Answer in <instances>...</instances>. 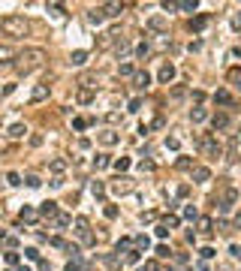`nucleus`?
<instances>
[{
    "mask_svg": "<svg viewBox=\"0 0 241 271\" xmlns=\"http://www.w3.org/2000/svg\"><path fill=\"white\" fill-rule=\"evenodd\" d=\"M45 61H48L45 48H24V51H19V58H15L12 66H15V72H19V76H30V72L42 69Z\"/></svg>",
    "mask_w": 241,
    "mask_h": 271,
    "instance_id": "1",
    "label": "nucleus"
},
{
    "mask_svg": "<svg viewBox=\"0 0 241 271\" xmlns=\"http://www.w3.org/2000/svg\"><path fill=\"white\" fill-rule=\"evenodd\" d=\"M0 30H3L9 40H21V36L30 33V21L24 15H3L0 18Z\"/></svg>",
    "mask_w": 241,
    "mask_h": 271,
    "instance_id": "2",
    "label": "nucleus"
},
{
    "mask_svg": "<svg viewBox=\"0 0 241 271\" xmlns=\"http://www.w3.org/2000/svg\"><path fill=\"white\" fill-rule=\"evenodd\" d=\"M199 151H202L205 157L217 160V157L223 154V145L217 142V136H211V133H202V136H199Z\"/></svg>",
    "mask_w": 241,
    "mask_h": 271,
    "instance_id": "3",
    "label": "nucleus"
},
{
    "mask_svg": "<svg viewBox=\"0 0 241 271\" xmlns=\"http://www.w3.org/2000/svg\"><path fill=\"white\" fill-rule=\"evenodd\" d=\"M120 40H124V36H120V30H118V27H112V30H106V33H100V36H97V48H100V51H106V48L118 45Z\"/></svg>",
    "mask_w": 241,
    "mask_h": 271,
    "instance_id": "4",
    "label": "nucleus"
},
{
    "mask_svg": "<svg viewBox=\"0 0 241 271\" xmlns=\"http://www.w3.org/2000/svg\"><path fill=\"white\" fill-rule=\"evenodd\" d=\"M76 235H79V241L81 244H94V235H91V223H88V217H76Z\"/></svg>",
    "mask_w": 241,
    "mask_h": 271,
    "instance_id": "5",
    "label": "nucleus"
},
{
    "mask_svg": "<svg viewBox=\"0 0 241 271\" xmlns=\"http://www.w3.org/2000/svg\"><path fill=\"white\" fill-rule=\"evenodd\" d=\"M163 9H181V12H196V0H166Z\"/></svg>",
    "mask_w": 241,
    "mask_h": 271,
    "instance_id": "6",
    "label": "nucleus"
},
{
    "mask_svg": "<svg viewBox=\"0 0 241 271\" xmlns=\"http://www.w3.org/2000/svg\"><path fill=\"white\" fill-rule=\"evenodd\" d=\"M60 214L63 211L58 208V202H42V208H40V217H42V220H51V223H55Z\"/></svg>",
    "mask_w": 241,
    "mask_h": 271,
    "instance_id": "7",
    "label": "nucleus"
},
{
    "mask_svg": "<svg viewBox=\"0 0 241 271\" xmlns=\"http://www.w3.org/2000/svg\"><path fill=\"white\" fill-rule=\"evenodd\" d=\"M136 184H133V178H127V175H120V178H115V184H112V193H118V196H124V193H130Z\"/></svg>",
    "mask_w": 241,
    "mask_h": 271,
    "instance_id": "8",
    "label": "nucleus"
},
{
    "mask_svg": "<svg viewBox=\"0 0 241 271\" xmlns=\"http://www.w3.org/2000/svg\"><path fill=\"white\" fill-rule=\"evenodd\" d=\"M48 94H51V87H48V82H42L30 90V103H42V100H48Z\"/></svg>",
    "mask_w": 241,
    "mask_h": 271,
    "instance_id": "9",
    "label": "nucleus"
},
{
    "mask_svg": "<svg viewBox=\"0 0 241 271\" xmlns=\"http://www.w3.org/2000/svg\"><path fill=\"white\" fill-rule=\"evenodd\" d=\"M94 97H97V90H94V87H79V90H76V103H79V105L94 103Z\"/></svg>",
    "mask_w": 241,
    "mask_h": 271,
    "instance_id": "10",
    "label": "nucleus"
},
{
    "mask_svg": "<svg viewBox=\"0 0 241 271\" xmlns=\"http://www.w3.org/2000/svg\"><path fill=\"white\" fill-rule=\"evenodd\" d=\"M235 202H238V193H235V190L229 187L226 193H223V202H220V211H223V214H226V211H232V205H235Z\"/></svg>",
    "mask_w": 241,
    "mask_h": 271,
    "instance_id": "11",
    "label": "nucleus"
},
{
    "mask_svg": "<svg viewBox=\"0 0 241 271\" xmlns=\"http://www.w3.org/2000/svg\"><path fill=\"white\" fill-rule=\"evenodd\" d=\"M97 139L106 145V148H112V145H118V142H120V136H118L115 130H102V133H97Z\"/></svg>",
    "mask_w": 241,
    "mask_h": 271,
    "instance_id": "12",
    "label": "nucleus"
},
{
    "mask_svg": "<svg viewBox=\"0 0 241 271\" xmlns=\"http://www.w3.org/2000/svg\"><path fill=\"white\" fill-rule=\"evenodd\" d=\"M133 84H136V90H148L151 87V76L145 69H139V72H136V79H133Z\"/></svg>",
    "mask_w": 241,
    "mask_h": 271,
    "instance_id": "13",
    "label": "nucleus"
},
{
    "mask_svg": "<svg viewBox=\"0 0 241 271\" xmlns=\"http://www.w3.org/2000/svg\"><path fill=\"white\" fill-rule=\"evenodd\" d=\"M102 12H106V18H118L120 12H124V3H118V0H112V3H102Z\"/></svg>",
    "mask_w": 241,
    "mask_h": 271,
    "instance_id": "14",
    "label": "nucleus"
},
{
    "mask_svg": "<svg viewBox=\"0 0 241 271\" xmlns=\"http://www.w3.org/2000/svg\"><path fill=\"white\" fill-rule=\"evenodd\" d=\"M211 126H214V130H226V126H229V115H226V112L211 115Z\"/></svg>",
    "mask_w": 241,
    "mask_h": 271,
    "instance_id": "15",
    "label": "nucleus"
},
{
    "mask_svg": "<svg viewBox=\"0 0 241 271\" xmlns=\"http://www.w3.org/2000/svg\"><path fill=\"white\" fill-rule=\"evenodd\" d=\"M157 79H160L163 84H169L172 79H175V66H172V63H163V66H160V76H157Z\"/></svg>",
    "mask_w": 241,
    "mask_h": 271,
    "instance_id": "16",
    "label": "nucleus"
},
{
    "mask_svg": "<svg viewBox=\"0 0 241 271\" xmlns=\"http://www.w3.org/2000/svg\"><path fill=\"white\" fill-rule=\"evenodd\" d=\"M84 63H88V51H81V48H79V51H73V54H70V66H84Z\"/></svg>",
    "mask_w": 241,
    "mask_h": 271,
    "instance_id": "17",
    "label": "nucleus"
},
{
    "mask_svg": "<svg viewBox=\"0 0 241 271\" xmlns=\"http://www.w3.org/2000/svg\"><path fill=\"white\" fill-rule=\"evenodd\" d=\"M214 103H217V105H232L235 100H232L229 90H214Z\"/></svg>",
    "mask_w": 241,
    "mask_h": 271,
    "instance_id": "18",
    "label": "nucleus"
},
{
    "mask_svg": "<svg viewBox=\"0 0 241 271\" xmlns=\"http://www.w3.org/2000/svg\"><path fill=\"white\" fill-rule=\"evenodd\" d=\"M15 58H19V54H15L9 45H0V63H15Z\"/></svg>",
    "mask_w": 241,
    "mask_h": 271,
    "instance_id": "19",
    "label": "nucleus"
},
{
    "mask_svg": "<svg viewBox=\"0 0 241 271\" xmlns=\"http://www.w3.org/2000/svg\"><path fill=\"white\" fill-rule=\"evenodd\" d=\"M208 178H211V172L205 169V166H196V169H193V181H196V184H205Z\"/></svg>",
    "mask_w": 241,
    "mask_h": 271,
    "instance_id": "20",
    "label": "nucleus"
},
{
    "mask_svg": "<svg viewBox=\"0 0 241 271\" xmlns=\"http://www.w3.org/2000/svg\"><path fill=\"white\" fill-rule=\"evenodd\" d=\"M24 133H27V126H24V124H12L6 136H9V139H24Z\"/></svg>",
    "mask_w": 241,
    "mask_h": 271,
    "instance_id": "21",
    "label": "nucleus"
},
{
    "mask_svg": "<svg viewBox=\"0 0 241 271\" xmlns=\"http://www.w3.org/2000/svg\"><path fill=\"white\" fill-rule=\"evenodd\" d=\"M199 232L202 235H211L214 232V220H211V217H199Z\"/></svg>",
    "mask_w": 241,
    "mask_h": 271,
    "instance_id": "22",
    "label": "nucleus"
},
{
    "mask_svg": "<svg viewBox=\"0 0 241 271\" xmlns=\"http://www.w3.org/2000/svg\"><path fill=\"white\" fill-rule=\"evenodd\" d=\"M205 118H208V108H202V105H196L193 112H190V121H193V124H202Z\"/></svg>",
    "mask_w": 241,
    "mask_h": 271,
    "instance_id": "23",
    "label": "nucleus"
},
{
    "mask_svg": "<svg viewBox=\"0 0 241 271\" xmlns=\"http://www.w3.org/2000/svg\"><path fill=\"white\" fill-rule=\"evenodd\" d=\"M102 18H106V12H102V6H97V9L88 12V24H100Z\"/></svg>",
    "mask_w": 241,
    "mask_h": 271,
    "instance_id": "24",
    "label": "nucleus"
},
{
    "mask_svg": "<svg viewBox=\"0 0 241 271\" xmlns=\"http://www.w3.org/2000/svg\"><path fill=\"white\" fill-rule=\"evenodd\" d=\"M175 166H178L181 172H193V169H196V163H193L190 157H178V163H175Z\"/></svg>",
    "mask_w": 241,
    "mask_h": 271,
    "instance_id": "25",
    "label": "nucleus"
},
{
    "mask_svg": "<svg viewBox=\"0 0 241 271\" xmlns=\"http://www.w3.org/2000/svg\"><path fill=\"white\" fill-rule=\"evenodd\" d=\"M48 169L55 172V178H60V175H63V169H66V160H60V157H58V160H51V166H48Z\"/></svg>",
    "mask_w": 241,
    "mask_h": 271,
    "instance_id": "26",
    "label": "nucleus"
},
{
    "mask_svg": "<svg viewBox=\"0 0 241 271\" xmlns=\"http://www.w3.org/2000/svg\"><path fill=\"white\" fill-rule=\"evenodd\" d=\"M37 214H40V211H33V208H27V205H24L19 217H21V223H33V220H37Z\"/></svg>",
    "mask_w": 241,
    "mask_h": 271,
    "instance_id": "27",
    "label": "nucleus"
},
{
    "mask_svg": "<svg viewBox=\"0 0 241 271\" xmlns=\"http://www.w3.org/2000/svg\"><path fill=\"white\" fill-rule=\"evenodd\" d=\"M106 166H115V163H112L106 154H97V157H94V169H106Z\"/></svg>",
    "mask_w": 241,
    "mask_h": 271,
    "instance_id": "28",
    "label": "nucleus"
},
{
    "mask_svg": "<svg viewBox=\"0 0 241 271\" xmlns=\"http://www.w3.org/2000/svg\"><path fill=\"white\" fill-rule=\"evenodd\" d=\"M118 76H124V79H136L133 63H120V66H118Z\"/></svg>",
    "mask_w": 241,
    "mask_h": 271,
    "instance_id": "29",
    "label": "nucleus"
},
{
    "mask_svg": "<svg viewBox=\"0 0 241 271\" xmlns=\"http://www.w3.org/2000/svg\"><path fill=\"white\" fill-rule=\"evenodd\" d=\"M70 223H76V220H73V217H70V214H60V217H58V220H55V229H60V232H63V229H66V226H70Z\"/></svg>",
    "mask_w": 241,
    "mask_h": 271,
    "instance_id": "30",
    "label": "nucleus"
},
{
    "mask_svg": "<svg viewBox=\"0 0 241 271\" xmlns=\"http://www.w3.org/2000/svg\"><path fill=\"white\" fill-rule=\"evenodd\" d=\"M148 27H151V30H166V18H160V15H154L151 21H148Z\"/></svg>",
    "mask_w": 241,
    "mask_h": 271,
    "instance_id": "31",
    "label": "nucleus"
},
{
    "mask_svg": "<svg viewBox=\"0 0 241 271\" xmlns=\"http://www.w3.org/2000/svg\"><path fill=\"white\" fill-rule=\"evenodd\" d=\"M84 268H88V265H84V262H81L79 256H73L70 262H66V271H84Z\"/></svg>",
    "mask_w": 241,
    "mask_h": 271,
    "instance_id": "32",
    "label": "nucleus"
},
{
    "mask_svg": "<svg viewBox=\"0 0 241 271\" xmlns=\"http://www.w3.org/2000/svg\"><path fill=\"white\" fill-rule=\"evenodd\" d=\"M115 51H118V58H127V54H130V40H120L115 45Z\"/></svg>",
    "mask_w": 241,
    "mask_h": 271,
    "instance_id": "33",
    "label": "nucleus"
},
{
    "mask_svg": "<svg viewBox=\"0 0 241 271\" xmlns=\"http://www.w3.org/2000/svg\"><path fill=\"white\" fill-rule=\"evenodd\" d=\"M3 259H6V265H9V268H15V265H19V253H15V250H6V253H3Z\"/></svg>",
    "mask_w": 241,
    "mask_h": 271,
    "instance_id": "34",
    "label": "nucleus"
},
{
    "mask_svg": "<svg viewBox=\"0 0 241 271\" xmlns=\"http://www.w3.org/2000/svg\"><path fill=\"white\" fill-rule=\"evenodd\" d=\"M91 124H94L91 118H76V121H73V126H76V130H79V133H81V130H88V126H91Z\"/></svg>",
    "mask_w": 241,
    "mask_h": 271,
    "instance_id": "35",
    "label": "nucleus"
},
{
    "mask_svg": "<svg viewBox=\"0 0 241 271\" xmlns=\"http://www.w3.org/2000/svg\"><path fill=\"white\" fill-rule=\"evenodd\" d=\"M139 271H160V262H157V259H145Z\"/></svg>",
    "mask_w": 241,
    "mask_h": 271,
    "instance_id": "36",
    "label": "nucleus"
},
{
    "mask_svg": "<svg viewBox=\"0 0 241 271\" xmlns=\"http://www.w3.org/2000/svg\"><path fill=\"white\" fill-rule=\"evenodd\" d=\"M229 82H232L235 90H241V69H232V72H229Z\"/></svg>",
    "mask_w": 241,
    "mask_h": 271,
    "instance_id": "37",
    "label": "nucleus"
},
{
    "mask_svg": "<svg viewBox=\"0 0 241 271\" xmlns=\"http://www.w3.org/2000/svg\"><path fill=\"white\" fill-rule=\"evenodd\" d=\"M151 241H148V235H136V250H148Z\"/></svg>",
    "mask_w": 241,
    "mask_h": 271,
    "instance_id": "38",
    "label": "nucleus"
},
{
    "mask_svg": "<svg viewBox=\"0 0 241 271\" xmlns=\"http://www.w3.org/2000/svg\"><path fill=\"white\" fill-rule=\"evenodd\" d=\"M115 169H118V172H127V169H130V160H127V157L115 160Z\"/></svg>",
    "mask_w": 241,
    "mask_h": 271,
    "instance_id": "39",
    "label": "nucleus"
},
{
    "mask_svg": "<svg viewBox=\"0 0 241 271\" xmlns=\"http://www.w3.org/2000/svg\"><path fill=\"white\" fill-rule=\"evenodd\" d=\"M6 181H9V187H19V184H21V175H19V172H9Z\"/></svg>",
    "mask_w": 241,
    "mask_h": 271,
    "instance_id": "40",
    "label": "nucleus"
},
{
    "mask_svg": "<svg viewBox=\"0 0 241 271\" xmlns=\"http://www.w3.org/2000/svg\"><path fill=\"white\" fill-rule=\"evenodd\" d=\"M91 190H94V196H102V193H106V187H102V181H91Z\"/></svg>",
    "mask_w": 241,
    "mask_h": 271,
    "instance_id": "41",
    "label": "nucleus"
},
{
    "mask_svg": "<svg viewBox=\"0 0 241 271\" xmlns=\"http://www.w3.org/2000/svg\"><path fill=\"white\" fill-rule=\"evenodd\" d=\"M205 24H208V18H205V15H199V18H196V21L190 24V27H193V30H202Z\"/></svg>",
    "mask_w": 241,
    "mask_h": 271,
    "instance_id": "42",
    "label": "nucleus"
},
{
    "mask_svg": "<svg viewBox=\"0 0 241 271\" xmlns=\"http://www.w3.org/2000/svg\"><path fill=\"white\" fill-rule=\"evenodd\" d=\"M163 226L166 229H175L178 226V217H163Z\"/></svg>",
    "mask_w": 241,
    "mask_h": 271,
    "instance_id": "43",
    "label": "nucleus"
},
{
    "mask_svg": "<svg viewBox=\"0 0 241 271\" xmlns=\"http://www.w3.org/2000/svg\"><path fill=\"white\" fill-rule=\"evenodd\" d=\"M184 217H187V220H199V211H196V208L190 205V208H187V211H184Z\"/></svg>",
    "mask_w": 241,
    "mask_h": 271,
    "instance_id": "44",
    "label": "nucleus"
},
{
    "mask_svg": "<svg viewBox=\"0 0 241 271\" xmlns=\"http://www.w3.org/2000/svg\"><path fill=\"white\" fill-rule=\"evenodd\" d=\"M24 181H27V187H40V184H42V181H40V178H37V175H27V178H24Z\"/></svg>",
    "mask_w": 241,
    "mask_h": 271,
    "instance_id": "45",
    "label": "nucleus"
},
{
    "mask_svg": "<svg viewBox=\"0 0 241 271\" xmlns=\"http://www.w3.org/2000/svg\"><path fill=\"white\" fill-rule=\"evenodd\" d=\"M148 51H151V45H148V42H142L139 48H136V54H139V58H145V54H148Z\"/></svg>",
    "mask_w": 241,
    "mask_h": 271,
    "instance_id": "46",
    "label": "nucleus"
},
{
    "mask_svg": "<svg viewBox=\"0 0 241 271\" xmlns=\"http://www.w3.org/2000/svg\"><path fill=\"white\" fill-rule=\"evenodd\" d=\"M169 253H172V250H169L166 244H157V256H163V259H166V256H169Z\"/></svg>",
    "mask_w": 241,
    "mask_h": 271,
    "instance_id": "47",
    "label": "nucleus"
},
{
    "mask_svg": "<svg viewBox=\"0 0 241 271\" xmlns=\"http://www.w3.org/2000/svg\"><path fill=\"white\" fill-rule=\"evenodd\" d=\"M199 256H202V259H211V256H214V250H211V247H202V250H199Z\"/></svg>",
    "mask_w": 241,
    "mask_h": 271,
    "instance_id": "48",
    "label": "nucleus"
},
{
    "mask_svg": "<svg viewBox=\"0 0 241 271\" xmlns=\"http://www.w3.org/2000/svg\"><path fill=\"white\" fill-rule=\"evenodd\" d=\"M24 253H27V259H33V262H40V250H33V247H30V250H24Z\"/></svg>",
    "mask_w": 241,
    "mask_h": 271,
    "instance_id": "49",
    "label": "nucleus"
},
{
    "mask_svg": "<svg viewBox=\"0 0 241 271\" xmlns=\"http://www.w3.org/2000/svg\"><path fill=\"white\" fill-rule=\"evenodd\" d=\"M106 217H109V220H115V217H118V208H115V205H106Z\"/></svg>",
    "mask_w": 241,
    "mask_h": 271,
    "instance_id": "50",
    "label": "nucleus"
},
{
    "mask_svg": "<svg viewBox=\"0 0 241 271\" xmlns=\"http://www.w3.org/2000/svg\"><path fill=\"white\" fill-rule=\"evenodd\" d=\"M15 244H19V238H15V235H6V247L15 250Z\"/></svg>",
    "mask_w": 241,
    "mask_h": 271,
    "instance_id": "51",
    "label": "nucleus"
},
{
    "mask_svg": "<svg viewBox=\"0 0 241 271\" xmlns=\"http://www.w3.org/2000/svg\"><path fill=\"white\" fill-rule=\"evenodd\" d=\"M139 108H142V100H139V97H136V100L130 103V112H139Z\"/></svg>",
    "mask_w": 241,
    "mask_h": 271,
    "instance_id": "52",
    "label": "nucleus"
},
{
    "mask_svg": "<svg viewBox=\"0 0 241 271\" xmlns=\"http://www.w3.org/2000/svg\"><path fill=\"white\" fill-rule=\"evenodd\" d=\"M178 145H181V142H178L175 136H169V139H166V148H178Z\"/></svg>",
    "mask_w": 241,
    "mask_h": 271,
    "instance_id": "53",
    "label": "nucleus"
},
{
    "mask_svg": "<svg viewBox=\"0 0 241 271\" xmlns=\"http://www.w3.org/2000/svg\"><path fill=\"white\" fill-rule=\"evenodd\" d=\"M106 121H109V124H118V121H120V115H118V112H109V115H106Z\"/></svg>",
    "mask_w": 241,
    "mask_h": 271,
    "instance_id": "54",
    "label": "nucleus"
},
{
    "mask_svg": "<svg viewBox=\"0 0 241 271\" xmlns=\"http://www.w3.org/2000/svg\"><path fill=\"white\" fill-rule=\"evenodd\" d=\"M166 235H169V229H166V226L160 223V226H157V238H166Z\"/></svg>",
    "mask_w": 241,
    "mask_h": 271,
    "instance_id": "55",
    "label": "nucleus"
},
{
    "mask_svg": "<svg viewBox=\"0 0 241 271\" xmlns=\"http://www.w3.org/2000/svg\"><path fill=\"white\" fill-rule=\"evenodd\" d=\"M229 253H232L235 259H241V247H238V244H232V247H229Z\"/></svg>",
    "mask_w": 241,
    "mask_h": 271,
    "instance_id": "56",
    "label": "nucleus"
},
{
    "mask_svg": "<svg viewBox=\"0 0 241 271\" xmlns=\"http://www.w3.org/2000/svg\"><path fill=\"white\" fill-rule=\"evenodd\" d=\"M232 27H241V12H235V15H232Z\"/></svg>",
    "mask_w": 241,
    "mask_h": 271,
    "instance_id": "57",
    "label": "nucleus"
}]
</instances>
